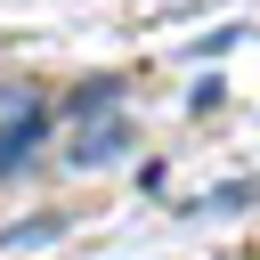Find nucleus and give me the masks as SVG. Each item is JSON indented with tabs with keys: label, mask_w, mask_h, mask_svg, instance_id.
Returning <instances> with one entry per match:
<instances>
[{
	"label": "nucleus",
	"mask_w": 260,
	"mask_h": 260,
	"mask_svg": "<svg viewBox=\"0 0 260 260\" xmlns=\"http://www.w3.org/2000/svg\"><path fill=\"white\" fill-rule=\"evenodd\" d=\"M122 154H130V130H122V122H89V130L73 138V162H81V171H98V162H122Z\"/></svg>",
	"instance_id": "nucleus-1"
},
{
	"label": "nucleus",
	"mask_w": 260,
	"mask_h": 260,
	"mask_svg": "<svg viewBox=\"0 0 260 260\" xmlns=\"http://www.w3.org/2000/svg\"><path fill=\"white\" fill-rule=\"evenodd\" d=\"M57 228H65V219H16L0 244H8V252H24V244H57Z\"/></svg>",
	"instance_id": "nucleus-2"
}]
</instances>
